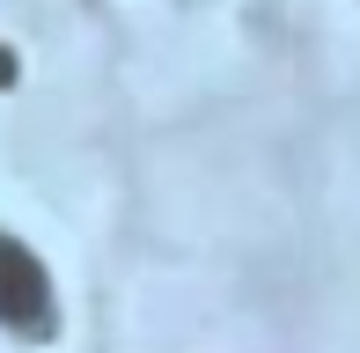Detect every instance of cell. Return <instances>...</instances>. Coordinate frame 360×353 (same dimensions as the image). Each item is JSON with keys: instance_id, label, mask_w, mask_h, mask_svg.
<instances>
[{"instance_id": "obj_1", "label": "cell", "mask_w": 360, "mask_h": 353, "mask_svg": "<svg viewBox=\"0 0 360 353\" xmlns=\"http://www.w3.org/2000/svg\"><path fill=\"white\" fill-rule=\"evenodd\" d=\"M0 331H15V339H59V287L44 258L22 243V236L0 229Z\"/></svg>"}, {"instance_id": "obj_2", "label": "cell", "mask_w": 360, "mask_h": 353, "mask_svg": "<svg viewBox=\"0 0 360 353\" xmlns=\"http://www.w3.org/2000/svg\"><path fill=\"white\" fill-rule=\"evenodd\" d=\"M0 82H15V59H8V52H0Z\"/></svg>"}]
</instances>
